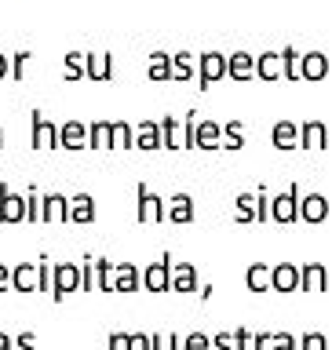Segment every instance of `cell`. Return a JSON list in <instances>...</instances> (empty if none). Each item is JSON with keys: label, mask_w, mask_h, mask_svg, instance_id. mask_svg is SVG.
<instances>
[{"label": "cell", "mask_w": 332, "mask_h": 350, "mask_svg": "<svg viewBox=\"0 0 332 350\" xmlns=\"http://www.w3.org/2000/svg\"><path fill=\"white\" fill-rule=\"evenodd\" d=\"M238 204H241V219H248V215H252V197H248V193H241V201H238Z\"/></svg>", "instance_id": "8d00e7d4"}, {"label": "cell", "mask_w": 332, "mask_h": 350, "mask_svg": "<svg viewBox=\"0 0 332 350\" xmlns=\"http://www.w3.org/2000/svg\"><path fill=\"white\" fill-rule=\"evenodd\" d=\"M114 273H117V267L110 259H95V278H99V288L103 292H114Z\"/></svg>", "instance_id": "e0dca14e"}, {"label": "cell", "mask_w": 332, "mask_h": 350, "mask_svg": "<svg viewBox=\"0 0 332 350\" xmlns=\"http://www.w3.org/2000/svg\"><path fill=\"white\" fill-rule=\"evenodd\" d=\"M139 219L142 223H157V219H168V208L157 193H150L146 186H139Z\"/></svg>", "instance_id": "3957f363"}, {"label": "cell", "mask_w": 332, "mask_h": 350, "mask_svg": "<svg viewBox=\"0 0 332 350\" xmlns=\"http://www.w3.org/2000/svg\"><path fill=\"white\" fill-rule=\"evenodd\" d=\"M168 219H172V223H190V219H194V201H190V197L175 193L168 201Z\"/></svg>", "instance_id": "4fadbf2b"}, {"label": "cell", "mask_w": 332, "mask_h": 350, "mask_svg": "<svg viewBox=\"0 0 332 350\" xmlns=\"http://www.w3.org/2000/svg\"><path fill=\"white\" fill-rule=\"evenodd\" d=\"M150 77H153V81L172 77V59H168L164 51H153V55H150Z\"/></svg>", "instance_id": "ac0fdd59"}, {"label": "cell", "mask_w": 332, "mask_h": 350, "mask_svg": "<svg viewBox=\"0 0 332 350\" xmlns=\"http://www.w3.org/2000/svg\"><path fill=\"white\" fill-rule=\"evenodd\" d=\"M15 350H33V332H22L15 339Z\"/></svg>", "instance_id": "d590c367"}, {"label": "cell", "mask_w": 332, "mask_h": 350, "mask_svg": "<svg viewBox=\"0 0 332 350\" xmlns=\"http://www.w3.org/2000/svg\"><path fill=\"white\" fill-rule=\"evenodd\" d=\"M0 142H4V128H0Z\"/></svg>", "instance_id": "7bdbcfd3"}, {"label": "cell", "mask_w": 332, "mask_h": 350, "mask_svg": "<svg viewBox=\"0 0 332 350\" xmlns=\"http://www.w3.org/2000/svg\"><path fill=\"white\" fill-rule=\"evenodd\" d=\"M278 350H292V339H278Z\"/></svg>", "instance_id": "b9f144b4"}, {"label": "cell", "mask_w": 332, "mask_h": 350, "mask_svg": "<svg viewBox=\"0 0 332 350\" xmlns=\"http://www.w3.org/2000/svg\"><path fill=\"white\" fill-rule=\"evenodd\" d=\"M136 284H139V270L131 262H120L114 273V292H136Z\"/></svg>", "instance_id": "5bb4252c"}, {"label": "cell", "mask_w": 332, "mask_h": 350, "mask_svg": "<svg viewBox=\"0 0 332 350\" xmlns=\"http://www.w3.org/2000/svg\"><path fill=\"white\" fill-rule=\"evenodd\" d=\"M274 215H278V219H292V197H278V204H274Z\"/></svg>", "instance_id": "f546056e"}, {"label": "cell", "mask_w": 332, "mask_h": 350, "mask_svg": "<svg viewBox=\"0 0 332 350\" xmlns=\"http://www.w3.org/2000/svg\"><path fill=\"white\" fill-rule=\"evenodd\" d=\"M114 146H136V128L125 120H114Z\"/></svg>", "instance_id": "ffe728a7"}, {"label": "cell", "mask_w": 332, "mask_h": 350, "mask_svg": "<svg viewBox=\"0 0 332 350\" xmlns=\"http://www.w3.org/2000/svg\"><path fill=\"white\" fill-rule=\"evenodd\" d=\"M81 284H84V278H81V267H77V262H59V267H51V295L55 299L77 292Z\"/></svg>", "instance_id": "6da1fadb"}, {"label": "cell", "mask_w": 332, "mask_h": 350, "mask_svg": "<svg viewBox=\"0 0 332 350\" xmlns=\"http://www.w3.org/2000/svg\"><path fill=\"white\" fill-rule=\"evenodd\" d=\"M194 284H197V273L190 262H179V267L172 270V288L175 292H194Z\"/></svg>", "instance_id": "9a60e30c"}, {"label": "cell", "mask_w": 332, "mask_h": 350, "mask_svg": "<svg viewBox=\"0 0 332 350\" xmlns=\"http://www.w3.org/2000/svg\"><path fill=\"white\" fill-rule=\"evenodd\" d=\"M84 73L92 77V81H106V77L114 73V62H110V55H88Z\"/></svg>", "instance_id": "2e32d148"}, {"label": "cell", "mask_w": 332, "mask_h": 350, "mask_svg": "<svg viewBox=\"0 0 332 350\" xmlns=\"http://www.w3.org/2000/svg\"><path fill=\"white\" fill-rule=\"evenodd\" d=\"M40 219H70V197H62V193H48V197H40Z\"/></svg>", "instance_id": "8992f818"}, {"label": "cell", "mask_w": 332, "mask_h": 350, "mask_svg": "<svg viewBox=\"0 0 332 350\" xmlns=\"http://www.w3.org/2000/svg\"><path fill=\"white\" fill-rule=\"evenodd\" d=\"M227 70L234 73V77H248L252 73V59H248L245 51H238L234 59H227Z\"/></svg>", "instance_id": "44dd1931"}, {"label": "cell", "mask_w": 332, "mask_h": 350, "mask_svg": "<svg viewBox=\"0 0 332 350\" xmlns=\"http://www.w3.org/2000/svg\"><path fill=\"white\" fill-rule=\"evenodd\" d=\"M270 278H274V288H281V292H289V288H292V284H296V270H292V267H278V270H274V273H270Z\"/></svg>", "instance_id": "603a6c76"}, {"label": "cell", "mask_w": 332, "mask_h": 350, "mask_svg": "<svg viewBox=\"0 0 332 350\" xmlns=\"http://www.w3.org/2000/svg\"><path fill=\"white\" fill-rule=\"evenodd\" d=\"M303 215H307V219H322V215H325L322 197H311V201H307V208H303Z\"/></svg>", "instance_id": "f1b7e54d"}, {"label": "cell", "mask_w": 332, "mask_h": 350, "mask_svg": "<svg viewBox=\"0 0 332 350\" xmlns=\"http://www.w3.org/2000/svg\"><path fill=\"white\" fill-rule=\"evenodd\" d=\"M95 219V201L92 193H77L70 197V223H92Z\"/></svg>", "instance_id": "ba28073f"}, {"label": "cell", "mask_w": 332, "mask_h": 350, "mask_svg": "<svg viewBox=\"0 0 332 350\" xmlns=\"http://www.w3.org/2000/svg\"><path fill=\"white\" fill-rule=\"evenodd\" d=\"M84 66H88V55H81V51H70V55H66V77H70V81L84 73Z\"/></svg>", "instance_id": "7402d4cb"}, {"label": "cell", "mask_w": 332, "mask_h": 350, "mask_svg": "<svg viewBox=\"0 0 332 350\" xmlns=\"http://www.w3.org/2000/svg\"><path fill=\"white\" fill-rule=\"evenodd\" d=\"M172 77H179V81H183V77H190V55H186V51H179L172 59Z\"/></svg>", "instance_id": "cb8c5ba5"}, {"label": "cell", "mask_w": 332, "mask_h": 350, "mask_svg": "<svg viewBox=\"0 0 332 350\" xmlns=\"http://www.w3.org/2000/svg\"><path fill=\"white\" fill-rule=\"evenodd\" d=\"M136 146H139V150H157V146H164L161 124H153V120H142V124L136 128Z\"/></svg>", "instance_id": "9c48e42d"}, {"label": "cell", "mask_w": 332, "mask_h": 350, "mask_svg": "<svg viewBox=\"0 0 332 350\" xmlns=\"http://www.w3.org/2000/svg\"><path fill=\"white\" fill-rule=\"evenodd\" d=\"M219 139V124H212V120H205V124H197V135H194V146H205L212 150Z\"/></svg>", "instance_id": "d6986e66"}, {"label": "cell", "mask_w": 332, "mask_h": 350, "mask_svg": "<svg viewBox=\"0 0 332 350\" xmlns=\"http://www.w3.org/2000/svg\"><path fill=\"white\" fill-rule=\"evenodd\" d=\"M131 350H153L150 336H131Z\"/></svg>", "instance_id": "e575fe53"}, {"label": "cell", "mask_w": 332, "mask_h": 350, "mask_svg": "<svg viewBox=\"0 0 332 350\" xmlns=\"http://www.w3.org/2000/svg\"><path fill=\"white\" fill-rule=\"evenodd\" d=\"M26 219H33V223L40 219V193H37V190L26 193Z\"/></svg>", "instance_id": "d4e9b609"}, {"label": "cell", "mask_w": 332, "mask_h": 350, "mask_svg": "<svg viewBox=\"0 0 332 350\" xmlns=\"http://www.w3.org/2000/svg\"><path fill=\"white\" fill-rule=\"evenodd\" d=\"M37 288L40 292H51V267H48V262H40V267H37Z\"/></svg>", "instance_id": "83f0119b"}, {"label": "cell", "mask_w": 332, "mask_h": 350, "mask_svg": "<svg viewBox=\"0 0 332 350\" xmlns=\"http://www.w3.org/2000/svg\"><path fill=\"white\" fill-rule=\"evenodd\" d=\"M37 267H33V262H18L15 270H11V284H15L18 292H33L37 288Z\"/></svg>", "instance_id": "8fae6325"}, {"label": "cell", "mask_w": 332, "mask_h": 350, "mask_svg": "<svg viewBox=\"0 0 332 350\" xmlns=\"http://www.w3.org/2000/svg\"><path fill=\"white\" fill-rule=\"evenodd\" d=\"M168 256H164L161 262H150V267H146V273H142V284H146V288L150 292H164V288H168V284H172V267H168Z\"/></svg>", "instance_id": "5b68a950"}, {"label": "cell", "mask_w": 332, "mask_h": 350, "mask_svg": "<svg viewBox=\"0 0 332 350\" xmlns=\"http://www.w3.org/2000/svg\"><path fill=\"white\" fill-rule=\"evenodd\" d=\"M208 347H212V339H208V336H201V332L186 336V350H208Z\"/></svg>", "instance_id": "4316f807"}, {"label": "cell", "mask_w": 332, "mask_h": 350, "mask_svg": "<svg viewBox=\"0 0 332 350\" xmlns=\"http://www.w3.org/2000/svg\"><path fill=\"white\" fill-rule=\"evenodd\" d=\"M26 59H29V51H18L15 59H11V77H22V66H26Z\"/></svg>", "instance_id": "836d02e7"}, {"label": "cell", "mask_w": 332, "mask_h": 350, "mask_svg": "<svg viewBox=\"0 0 332 350\" xmlns=\"http://www.w3.org/2000/svg\"><path fill=\"white\" fill-rule=\"evenodd\" d=\"M8 284H11V270L4 267V262H0V292H4V288H8Z\"/></svg>", "instance_id": "74e56055"}, {"label": "cell", "mask_w": 332, "mask_h": 350, "mask_svg": "<svg viewBox=\"0 0 332 350\" xmlns=\"http://www.w3.org/2000/svg\"><path fill=\"white\" fill-rule=\"evenodd\" d=\"M59 142L66 150H81L88 142V128L81 124V120H66V124L59 128Z\"/></svg>", "instance_id": "52a82bcc"}, {"label": "cell", "mask_w": 332, "mask_h": 350, "mask_svg": "<svg viewBox=\"0 0 332 350\" xmlns=\"http://www.w3.org/2000/svg\"><path fill=\"white\" fill-rule=\"evenodd\" d=\"M33 146H37V150L59 146V128H55L44 113H33Z\"/></svg>", "instance_id": "277c9868"}, {"label": "cell", "mask_w": 332, "mask_h": 350, "mask_svg": "<svg viewBox=\"0 0 332 350\" xmlns=\"http://www.w3.org/2000/svg\"><path fill=\"white\" fill-rule=\"evenodd\" d=\"M227 73V59L219 51H208L201 55V84H212L216 77H223Z\"/></svg>", "instance_id": "30bf717a"}, {"label": "cell", "mask_w": 332, "mask_h": 350, "mask_svg": "<svg viewBox=\"0 0 332 350\" xmlns=\"http://www.w3.org/2000/svg\"><path fill=\"white\" fill-rule=\"evenodd\" d=\"M11 73V59H4V55H0V77H8Z\"/></svg>", "instance_id": "f35d334b"}, {"label": "cell", "mask_w": 332, "mask_h": 350, "mask_svg": "<svg viewBox=\"0 0 332 350\" xmlns=\"http://www.w3.org/2000/svg\"><path fill=\"white\" fill-rule=\"evenodd\" d=\"M0 219L4 223H22L26 219V197H18L8 183H0Z\"/></svg>", "instance_id": "7a4b0ae2"}, {"label": "cell", "mask_w": 332, "mask_h": 350, "mask_svg": "<svg viewBox=\"0 0 332 350\" xmlns=\"http://www.w3.org/2000/svg\"><path fill=\"white\" fill-rule=\"evenodd\" d=\"M216 350H230V339L227 336H216Z\"/></svg>", "instance_id": "ab89813d"}, {"label": "cell", "mask_w": 332, "mask_h": 350, "mask_svg": "<svg viewBox=\"0 0 332 350\" xmlns=\"http://www.w3.org/2000/svg\"><path fill=\"white\" fill-rule=\"evenodd\" d=\"M88 139H92L95 150H114V124H110V120H95V124L88 128Z\"/></svg>", "instance_id": "7c38bea8"}, {"label": "cell", "mask_w": 332, "mask_h": 350, "mask_svg": "<svg viewBox=\"0 0 332 350\" xmlns=\"http://www.w3.org/2000/svg\"><path fill=\"white\" fill-rule=\"evenodd\" d=\"M150 343H153V350H175V336L168 332V336H150Z\"/></svg>", "instance_id": "1f68e13d"}, {"label": "cell", "mask_w": 332, "mask_h": 350, "mask_svg": "<svg viewBox=\"0 0 332 350\" xmlns=\"http://www.w3.org/2000/svg\"><path fill=\"white\" fill-rule=\"evenodd\" d=\"M110 350H131V336L114 332V336H110Z\"/></svg>", "instance_id": "4dcf8cb0"}, {"label": "cell", "mask_w": 332, "mask_h": 350, "mask_svg": "<svg viewBox=\"0 0 332 350\" xmlns=\"http://www.w3.org/2000/svg\"><path fill=\"white\" fill-rule=\"evenodd\" d=\"M292 135H296L292 124H278V128H274V142H278V146H285V142H289Z\"/></svg>", "instance_id": "d6a6232c"}, {"label": "cell", "mask_w": 332, "mask_h": 350, "mask_svg": "<svg viewBox=\"0 0 332 350\" xmlns=\"http://www.w3.org/2000/svg\"><path fill=\"white\" fill-rule=\"evenodd\" d=\"M0 350H15V343H11V339H8L4 332H0Z\"/></svg>", "instance_id": "60d3db41"}, {"label": "cell", "mask_w": 332, "mask_h": 350, "mask_svg": "<svg viewBox=\"0 0 332 350\" xmlns=\"http://www.w3.org/2000/svg\"><path fill=\"white\" fill-rule=\"evenodd\" d=\"M248 284H252L256 292L267 288V267H252V270H248Z\"/></svg>", "instance_id": "484cf974"}]
</instances>
